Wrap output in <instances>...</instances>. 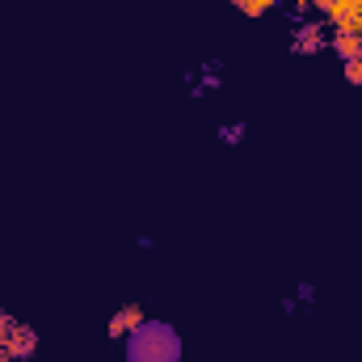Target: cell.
<instances>
[{
    "label": "cell",
    "mask_w": 362,
    "mask_h": 362,
    "mask_svg": "<svg viewBox=\"0 0 362 362\" xmlns=\"http://www.w3.org/2000/svg\"><path fill=\"white\" fill-rule=\"evenodd\" d=\"M4 346H8V362H30L38 354V329L13 320V329L4 333Z\"/></svg>",
    "instance_id": "3957f363"
},
{
    "label": "cell",
    "mask_w": 362,
    "mask_h": 362,
    "mask_svg": "<svg viewBox=\"0 0 362 362\" xmlns=\"http://www.w3.org/2000/svg\"><path fill=\"white\" fill-rule=\"evenodd\" d=\"M291 51H295V55H320V51H329L325 21L308 17L303 25H295V30H291Z\"/></svg>",
    "instance_id": "7a4b0ae2"
},
{
    "label": "cell",
    "mask_w": 362,
    "mask_h": 362,
    "mask_svg": "<svg viewBox=\"0 0 362 362\" xmlns=\"http://www.w3.org/2000/svg\"><path fill=\"white\" fill-rule=\"evenodd\" d=\"M148 320V312H144V303H122L114 316H110V325H105V333H110V341H127L139 325Z\"/></svg>",
    "instance_id": "277c9868"
},
{
    "label": "cell",
    "mask_w": 362,
    "mask_h": 362,
    "mask_svg": "<svg viewBox=\"0 0 362 362\" xmlns=\"http://www.w3.org/2000/svg\"><path fill=\"white\" fill-rule=\"evenodd\" d=\"M341 76H346L354 89H362V55H358V59H346V64H341Z\"/></svg>",
    "instance_id": "9c48e42d"
},
{
    "label": "cell",
    "mask_w": 362,
    "mask_h": 362,
    "mask_svg": "<svg viewBox=\"0 0 362 362\" xmlns=\"http://www.w3.org/2000/svg\"><path fill=\"white\" fill-rule=\"evenodd\" d=\"M215 135H219V144H228V148H236V144H245V135H249V127H245V122H223V127H219Z\"/></svg>",
    "instance_id": "52a82bcc"
},
{
    "label": "cell",
    "mask_w": 362,
    "mask_h": 362,
    "mask_svg": "<svg viewBox=\"0 0 362 362\" xmlns=\"http://www.w3.org/2000/svg\"><path fill=\"white\" fill-rule=\"evenodd\" d=\"M127 362H181V333L173 325L148 316L127 341H122Z\"/></svg>",
    "instance_id": "6da1fadb"
},
{
    "label": "cell",
    "mask_w": 362,
    "mask_h": 362,
    "mask_svg": "<svg viewBox=\"0 0 362 362\" xmlns=\"http://www.w3.org/2000/svg\"><path fill=\"white\" fill-rule=\"evenodd\" d=\"M329 47L337 51V59H341V64H346V59H358V55H362V34H350V30H333Z\"/></svg>",
    "instance_id": "8992f818"
},
{
    "label": "cell",
    "mask_w": 362,
    "mask_h": 362,
    "mask_svg": "<svg viewBox=\"0 0 362 362\" xmlns=\"http://www.w3.org/2000/svg\"><path fill=\"white\" fill-rule=\"evenodd\" d=\"M219 76H223V64H219V59H202V68H198V81H194V85H189V97H194V101H198V97H202V93L219 89V85H223V81H219Z\"/></svg>",
    "instance_id": "5b68a950"
},
{
    "label": "cell",
    "mask_w": 362,
    "mask_h": 362,
    "mask_svg": "<svg viewBox=\"0 0 362 362\" xmlns=\"http://www.w3.org/2000/svg\"><path fill=\"white\" fill-rule=\"evenodd\" d=\"M295 299H299V303H312V299H316V286H312V282H299Z\"/></svg>",
    "instance_id": "30bf717a"
},
{
    "label": "cell",
    "mask_w": 362,
    "mask_h": 362,
    "mask_svg": "<svg viewBox=\"0 0 362 362\" xmlns=\"http://www.w3.org/2000/svg\"><path fill=\"white\" fill-rule=\"evenodd\" d=\"M8 329H13V312H4V308H0V337H4Z\"/></svg>",
    "instance_id": "8fae6325"
},
{
    "label": "cell",
    "mask_w": 362,
    "mask_h": 362,
    "mask_svg": "<svg viewBox=\"0 0 362 362\" xmlns=\"http://www.w3.org/2000/svg\"><path fill=\"white\" fill-rule=\"evenodd\" d=\"M232 4H236L245 17H266V13H274L278 0H232Z\"/></svg>",
    "instance_id": "ba28073f"
},
{
    "label": "cell",
    "mask_w": 362,
    "mask_h": 362,
    "mask_svg": "<svg viewBox=\"0 0 362 362\" xmlns=\"http://www.w3.org/2000/svg\"><path fill=\"white\" fill-rule=\"evenodd\" d=\"M0 362H8V346H4V337H0Z\"/></svg>",
    "instance_id": "7c38bea8"
}]
</instances>
